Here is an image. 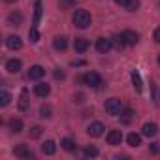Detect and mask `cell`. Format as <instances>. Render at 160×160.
<instances>
[{"instance_id":"ffe728a7","label":"cell","mask_w":160,"mask_h":160,"mask_svg":"<svg viewBox=\"0 0 160 160\" xmlns=\"http://www.w3.org/2000/svg\"><path fill=\"white\" fill-rule=\"evenodd\" d=\"M10 130L15 132V134L23 132V121H21V119H12V121H10Z\"/></svg>"},{"instance_id":"e0dca14e","label":"cell","mask_w":160,"mask_h":160,"mask_svg":"<svg viewBox=\"0 0 160 160\" xmlns=\"http://www.w3.org/2000/svg\"><path fill=\"white\" fill-rule=\"evenodd\" d=\"M130 77H132V83H134V89H136L138 92H141V91H143V81H141V75H139V72H136V70H134Z\"/></svg>"},{"instance_id":"2e32d148","label":"cell","mask_w":160,"mask_h":160,"mask_svg":"<svg viewBox=\"0 0 160 160\" xmlns=\"http://www.w3.org/2000/svg\"><path fill=\"white\" fill-rule=\"evenodd\" d=\"M53 47H55L57 51H64V49L68 47V40H66V36H57V38L53 40Z\"/></svg>"},{"instance_id":"74e56055","label":"cell","mask_w":160,"mask_h":160,"mask_svg":"<svg viewBox=\"0 0 160 160\" xmlns=\"http://www.w3.org/2000/svg\"><path fill=\"white\" fill-rule=\"evenodd\" d=\"M6 2H10V4H12V2H17V0H6Z\"/></svg>"},{"instance_id":"1f68e13d","label":"cell","mask_w":160,"mask_h":160,"mask_svg":"<svg viewBox=\"0 0 160 160\" xmlns=\"http://www.w3.org/2000/svg\"><path fill=\"white\" fill-rule=\"evenodd\" d=\"M149 151H151L152 154H158V152H160V147H158V143H151V145H149Z\"/></svg>"},{"instance_id":"8992f818","label":"cell","mask_w":160,"mask_h":160,"mask_svg":"<svg viewBox=\"0 0 160 160\" xmlns=\"http://www.w3.org/2000/svg\"><path fill=\"white\" fill-rule=\"evenodd\" d=\"M13 154L15 156H19V158H34V154H32V151L27 147V145H17L15 149H13Z\"/></svg>"},{"instance_id":"30bf717a","label":"cell","mask_w":160,"mask_h":160,"mask_svg":"<svg viewBox=\"0 0 160 160\" xmlns=\"http://www.w3.org/2000/svg\"><path fill=\"white\" fill-rule=\"evenodd\" d=\"M122 38H124V43H126V45H136L138 40H139V36H138L134 30H124V32H122Z\"/></svg>"},{"instance_id":"d6a6232c","label":"cell","mask_w":160,"mask_h":160,"mask_svg":"<svg viewBox=\"0 0 160 160\" xmlns=\"http://www.w3.org/2000/svg\"><path fill=\"white\" fill-rule=\"evenodd\" d=\"M154 42H156V43H160V27L154 30Z\"/></svg>"},{"instance_id":"d590c367","label":"cell","mask_w":160,"mask_h":160,"mask_svg":"<svg viewBox=\"0 0 160 160\" xmlns=\"http://www.w3.org/2000/svg\"><path fill=\"white\" fill-rule=\"evenodd\" d=\"M85 64V60H73L72 62V66H83Z\"/></svg>"},{"instance_id":"7a4b0ae2","label":"cell","mask_w":160,"mask_h":160,"mask_svg":"<svg viewBox=\"0 0 160 160\" xmlns=\"http://www.w3.org/2000/svg\"><path fill=\"white\" fill-rule=\"evenodd\" d=\"M104 108H106V111H108L109 115H113V117H117V115L122 113V104H121L119 98H109V100H106Z\"/></svg>"},{"instance_id":"4fadbf2b","label":"cell","mask_w":160,"mask_h":160,"mask_svg":"<svg viewBox=\"0 0 160 160\" xmlns=\"http://www.w3.org/2000/svg\"><path fill=\"white\" fill-rule=\"evenodd\" d=\"M73 49H75L77 53H85V51L89 49V40H85V38H75Z\"/></svg>"},{"instance_id":"f546056e","label":"cell","mask_w":160,"mask_h":160,"mask_svg":"<svg viewBox=\"0 0 160 160\" xmlns=\"http://www.w3.org/2000/svg\"><path fill=\"white\" fill-rule=\"evenodd\" d=\"M40 136H42V126H34V128L30 130V138L36 139V138H40Z\"/></svg>"},{"instance_id":"f1b7e54d","label":"cell","mask_w":160,"mask_h":160,"mask_svg":"<svg viewBox=\"0 0 160 160\" xmlns=\"http://www.w3.org/2000/svg\"><path fill=\"white\" fill-rule=\"evenodd\" d=\"M138 8H139V0H128V4H126L128 12H136Z\"/></svg>"},{"instance_id":"5b68a950","label":"cell","mask_w":160,"mask_h":160,"mask_svg":"<svg viewBox=\"0 0 160 160\" xmlns=\"http://www.w3.org/2000/svg\"><path fill=\"white\" fill-rule=\"evenodd\" d=\"M104 124L102 122H92V124H89V128H87V134L91 136V138H100L102 134H104Z\"/></svg>"},{"instance_id":"603a6c76","label":"cell","mask_w":160,"mask_h":160,"mask_svg":"<svg viewBox=\"0 0 160 160\" xmlns=\"http://www.w3.org/2000/svg\"><path fill=\"white\" fill-rule=\"evenodd\" d=\"M111 42H113V47H115V49H119V51H122V49H124V45H126V43H124V38H122V34L113 36V40H111Z\"/></svg>"},{"instance_id":"4316f807","label":"cell","mask_w":160,"mask_h":160,"mask_svg":"<svg viewBox=\"0 0 160 160\" xmlns=\"http://www.w3.org/2000/svg\"><path fill=\"white\" fill-rule=\"evenodd\" d=\"M28 38H30V42H32V43L40 42V32H38V28H36V27H30V30H28Z\"/></svg>"},{"instance_id":"8fae6325","label":"cell","mask_w":160,"mask_h":160,"mask_svg":"<svg viewBox=\"0 0 160 160\" xmlns=\"http://www.w3.org/2000/svg\"><path fill=\"white\" fill-rule=\"evenodd\" d=\"M43 73H45V70H43L40 64H34V66H30V70H28V77H30V79H42Z\"/></svg>"},{"instance_id":"ac0fdd59","label":"cell","mask_w":160,"mask_h":160,"mask_svg":"<svg viewBox=\"0 0 160 160\" xmlns=\"http://www.w3.org/2000/svg\"><path fill=\"white\" fill-rule=\"evenodd\" d=\"M19 109H21V111H27V109H28V91H27V89H23V91H21Z\"/></svg>"},{"instance_id":"83f0119b","label":"cell","mask_w":160,"mask_h":160,"mask_svg":"<svg viewBox=\"0 0 160 160\" xmlns=\"http://www.w3.org/2000/svg\"><path fill=\"white\" fill-rule=\"evenodd\" d=\"M85 156H89V158H94V156H98V149H96L94 145H89V147L85 149Z\"/></svg>"},{"instance_id":"d6986e66","label":"cell","mask_w":160,"mask_h":160,"mask_svg":"<svg viewBox=\"0 0 160 160\" xmlns=\"http://www.w3.org/2000/svg\"><path fill=\"white\" fill-rule=\"evenodd\" d=\"M126 141H128V145H130V147H138V145H141V136H139V134H136V132H132V134H128Z\"/></svg>"},{"instance_id":"e575fe53","label":"cell","mask_w":160,"mask_h":160,"mask_svg":"<svg viewBox=\"0 0 160 160\" xmlns=\"http://www.w3.org/2000/svg\"><path fill=\"white\" fill-rule=\"evenodd\" d=\"M115 4H119V6H124V8H126V4H128V0H115Z\"/></svg>"},{"instance_id":"277c9868","label":"cell","mask_w":160,"mask_h":160,"mask_svg":"<svg viewBox=\"0 0 160 160\" xmlns=\"http://www.w3.org/2000/svg\"><path fill=\"white\" fill-rule=\"evenodd\" d=\"M111 47H113V42H111V40H108V38H98V40H96V49H98V53L106 55V53L111 51Z\"/></svg>"},{"instance_id":"5bb4252c","label":"cell","mask_w":160,"mask_h":160,"mask_svg":"<svg viewBox=\"0 0 160 160\" xmlns=\"http://www.w3.org/2000/svg\"><path fill=\"white\" fill-rule=\"evenodd\" d=\"M156 132H158V126H156L154 122H145V124H143V128H141V134H143V136H147V138H152Z\"/></svg>"},{"instance_id":"3957f363","label":"cell","mask_w":160,"mask_h":160,"mask_svg":"<svg viewBox=\"0 0 160 160\" xmlns=\"http://www.w3.org/2000/svg\"><path fill=\"white\" fill-rule=\"evenodd\" d=\"M81 81H83L87 87L98 89V87L102 85V77H100V73H96V72H87V73L81 77Z\"/></svg>"},{"instance_id":"7c38bea8","label":"cell","mask_w":160,"mask_h":160,"mask_svg":"<svg viewBox=\"0 0 160 160\" xmlns=\"http://www.w3.org/2000/svg\"><path fill=\"white\" fill-rule=\"evenodd\" d=\"M34 92H36V96H40V98H45V96H49V92H51V87H49L47 83H38V85L34 87Z\"/></svg>"},{"instance_id":"f35d334b","label":"cell","mask_w":160,"mask_h":160,"mask_svg":"<svg viewBox=\"0 0 160 160\" xmlns=\"http://www.w3.org/2000/svg\"><path fill=\"white\" fill-rule=\"evenodd\" d=\"M158 64H160V55H158Z\"/></svg>"},{"instance_id":"6da1fadb","label":"cell","mask_w":160,"mask_h":160,"mask_svg":"<svg viewBox=\"0 0 160 160\" xmlns=\"http://www.w3.org/2000/svg\"><path fill=\"white\" fill-rule=\"evenodd\" d=\"M73 25L77 28H87L91 25V13L87 10H75V13H73Z\"/></svg>"},{"instance_id":"4dcf8cb0","label":"cell","mask_w":160,"mask_h":160,"mask_svg":"<svg viewBox=\"0 0 160 160\" xmlns=\"http://www.w3.org/2000/svg\"><path fill=\"white\" fill-rule=\"evenodd\" d=\"M40 113H42V117H51V108L49 106H42Z\"/></svg>"},{"instance_id":"44dd1931","label":"cell","mask_w":160,"mask_h":160,"mask_svg":"<svg viewBox=\"0 0 160 160\" xmlns=\"http://www.w3.org/2000/svg\"><path fill=\"white\" fill-rule=\"evenodd\" d=\"M42 151H43L45 154H55V151H57V145H55V141L47 139V141L42 145Z\"/></svg>"},{"instance_id":"52a82bcc","label":"cell","mask_w":160,"mask_h":160,"mask_svg":"<svg viewBox=\"0 0 160 160\" xmlns=\"http://www.w3.org/2000/svg\"><path fill=\"white\" fill-rule=\"evenodd\" d=\"M6 47L12 49V51L21 49V47H23V40H21L19 36H8V38H6Z\"/></svg>"},{"instance_id":"836d02e7","label":"cell","mask_w":160,"mask_h":160,"mask_svg":"<svg viewBox=\"0 0 160 160\" xmlns=\"http://www.w3.org/2000/svg\"><path fill=\"white\" fill-rule=\"evenodd\" d=\"M75 4V0H62V6H72Z\"/></svg>"},{"instance_id":"cb8c5ba5","label":"cell","mask_w":160,"mask_h":160,"mask_svg":"<svg viewBox=\"0 0 160 160\" xmlns=\"http://www.w3.org/2000/svg\"><path fill=\"white\" fill-rule=\"evenodd\" d=\"M132 119H134V111H132V109H122V113H121V121H122L124 124H130Z\"/></svg>"},{"instance_id":"484cf974","label":"cell","mask_w":160,"mask_h":160,"mask_svg":"<svg viewBox=\"0 0 160 160\" xmlns=\"http://www.w3.org/2000/svg\"><path fill=\"white\" fill-rule=\"evenodd\" d=\"M60 145H62L64 151H73V149H75V141L70 139V138H64V139L60 141Z\"/></svg>"},{"instance_id":"d4e9b609","label":"cell","mask_w":160,"mask_h":160,"mask_svg":"<svg viewBox=\"0 0 160 160\" xmlns=\"http://www.w3.org/2000/svg\"><path fill=\"white\" fill-rule=\"evenodd\" d=\"M10 100H12V96H10V92L8 91H0V106H2V108H6L8 104H10Z\"/></svg>"},{"instance_id":"9c48e42d","label":"cell","mask_w":160,"mask_h":160,"mask_svg":"<svg viewBox=\"0 0 160 160\" xmlns=\"http://www.w3.org/2000/svg\"><path fill=\"white\" fill-rule=\"evenodd\" d=\"M106 139H108L109 145H121V141H122V134H121V130H111V132L106 136Z\"/></svg>"},{"instance_id":"ba28073f","label":"cell","mask_w":160,"mask_h":160,"mask_svg":"<svg viewBox=\"0 0 160 160\" xmlns=\"http://www.w3.org/2000/svg\"><path fill=\"white\" fill-rule=\"evenodd\" d=\"M21 68H23V64H21L19 58H10V60L6 62V70H8L10 73H19Z\"/></svg>"},{"instance_id":"8d00e7d4","label":"cell","mask_w":160,"mask_h":160,"mask_svg":"<svg viewBox=\"0 0 160 160\" xmlns=\"http://www.w3.org/2000/svg\"><path fill=\"white\" fill-rule=\"evenodd\" d=\"M55 77L57 79H64V72H55Z\"/></svg>"},{"instance_id":"9a60e30c","label":"cell","mask_w":160,"mask_h":160,"mask_svg":"<svg viewBox=\"0 0 160 160\" xmlns=\"http://www.w3.org/2000/svg\"><path fill=\"white\" fill-rule=\"evenodd\" d=\"M21 23H23V15L19 12H13V13L8 15V25L10 27H21Z\"/></svg>"},{"instance_id":"7402d4cb","label":"cell","mask_w":160,"mask_h":160,"mask_svg":"<svg viewBox=\"0 0 160 160\" xmlns=\"http://www.w3.org/2000/svg\"><path fill=\"white\" fill-rule=\"evenodd\" d=\"M40 19H42V2L40 0H36V4H34V27L40 23Z\"/></svg>"}]
</instances>
